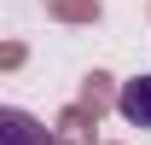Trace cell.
<instances>
[{"label":"cell","mask_w":151,"mask_h":145,"mask_svg":"<svg viewBox=\"0 0 151 145\" xmlns=\"http://www.w3.org/2000/svg\"><path fill=\"white\" fill-rule=\"evenodd\" d=\"M116 99H122V81H116L111 70H87V75H81V87H76V105L93 110V116L116 110Z\"/></svg>","instance_id":"2"},{"label":"cell","mask_w":151,"mask_h":145,"mask_svg":"<svg viewBox=\"0 0 151 145\" xmlns=\"http://www.w3.org/2000/svg\"><path fill=\"white\" fill-rule=\"evenodd\" d=\"M116 116H122L128 128H145V134H151V70H145V75H128V81H122Z\"/></svg>","instance_id":"3"},{"label":"cell","mask_w":151,"mask_h":145,"mask_svg":"<svg viewBox=\"0 0 151 145\" xmlns=\"http://www.w3.org/2000/svg\"><path fill=\"white\" fill-rule=\"evenodd\" d=\"M47 18L52 23H99L105 0H47Z\"/></svg>","instance_id":"5"},{"label":"cell","mask_w":151,"mask_h":145,"mask_svg":"<svg viewBox=\"0 0 151 145\" xmlns=\"http://www.w3.org/2000/svg\"><path fill=\"white\" fill-rule=\"evenodd\" d=\"M145 12H151V6H145Z\"/></svg>","instance_id":"8"},{"label":"cell","mask_w":151,"mask_h":145,"mask_svg":"<svg viewBox=\"0 0 151 145\" xmlns=\"http://www.w3.org/2000/svg\"><path fill=\"white\" fill-rule=\"evenodd\" d=\"M105 145H116V139H105Z\"/></svg>","instance_id":"7"},{"label":"cell","mask_w":151,"mask_h":145,"mask_svg":"<svg viewBox=\"0 0 151 145\" xmlns=\"http://www.w3.org/2000/svg\"><path fill=\"white\" fill-rule=\"evenodd\" d=\"M52 139L58 145H105V139H99V116L81 110V105H64L52 116Z\"/></svg>","instance_id":"1"},{"label":"cell","mask_w":151,"mask_h":145,"mask_svg":"<svg viewBox=\"0 0 151 145\" xmlns=\"http://www.w3.org/2000/svg\"><path fill=\"white\" fill-rule=\"evenodd\" d=\"M23 58H29V47H23V41H6V47H0V70H6V75L23 70Z\"/></svg>","instance_id":"6"},{"label":"cell","mask_w":151,"mask_h":145,"mask_svg":"<svg viewBox=\"0 0 151 145\" xmlns=\"http://www.w3.org/2000/svg\"><path fill=\"white\" fill-rule=\"evenodd\" d=\"M0 139H6V145H58L52 128H41L35 116H29V110H18V105L0 110Z\"/></svg>","instance_id":"4"}]
</instances>
